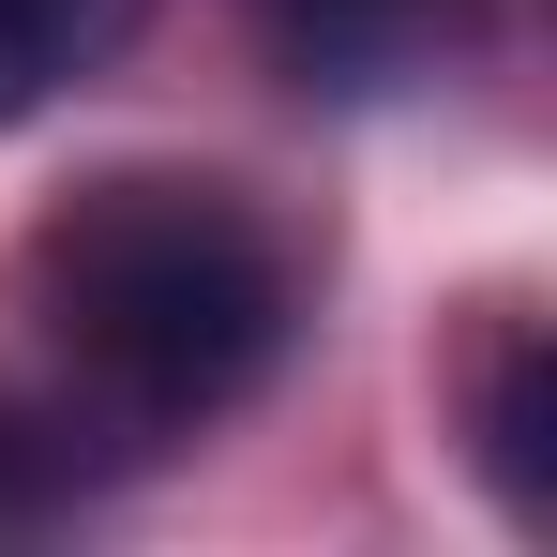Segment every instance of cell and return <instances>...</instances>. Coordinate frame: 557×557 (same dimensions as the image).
<instances>
[{
    "label": "cell",
    "mask_w": 557,
    "mask_h": 557,
    "mask_svg": "<svg viewBox=\"0 0 557 557\" xmlns=\"http://www.w3.org/2000/svg\"><path fill=\"white\" fill-rule=\"evenodd\" d=\"M15 301L61 362V407L166 453L257 407L301 347V226L226 166H91L30 211Z\"/></svg>",
    "instance_id": "obj_1"
},
{
    "label": "cell",
    "mask_w": 557,
    "mask_h": 557,
    "mask_svg": "<svg viewBox=\"0 0 557 557\" xmlns=\"http://www.w3.org/2000/svg\"><path fill=\"white\" fill-rule=\"evenodd\" d=\"M257 46L317 106H407L497 46V0H257Z\"/></svg>",
    "instance_id": "obj_2"
},
{
    "label": "cell",
    "mask_w": 557,
    "mask_h": 557,
    "mask_svg": "<svg viewBox=\"0 0 557 557\" xmlns=\"http://www.w3.org/2000/svg\"><path fill=\"white\" fill-rule=\"evenodd\" d=\"M453 422H467V467L497 482L512 528H557V332L528 301H497L453 362Z\"/></svg>",
    "instance_id": "obj_3"
},
{
    "label": "cell",
    "mask_w": 557,
    "mask_h": 557,
    "mask_svg": "<svg viewBox=\"0 0 557 557\" xmlns=\"http://www.w3.org/2000/svg\"><path fill=\"white\" fill-rule=\"evenodd\" d=\"M136 15H151V0H0V121L91 91L106 61L136 46Z\"/></svg>",
    "instance_id": "obj_4"
}]
</instances>
